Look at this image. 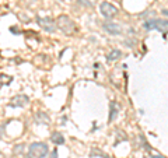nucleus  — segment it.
I'll return each instance as SVG.
<instances>
[{"instance_id":"nucleus-15","label":"nucleus","mask_w":168,"mask_h":158,"mask_svg":"<svg viewBox=\"0 0 168 158\" xmlns=\"http://www.w3.org/2000/svg\"><path fill=\"white\" fill-rule=\"evenodd\" d=\"M3 133H4V127H3V126H0V139L3 137Z\"/></svg>"},{"instance_id":"nucleus-5","label":"nucleus","mask_w":168,"mask_h":158,"mask_svg":"<svg viewBox=\"0 0 168 158\" xmlns=\"http://www.w3.org/2000/svg\"><path fill=\"white\" fill-rule=\"evenodd\" d=\"M100 11L105 18H112V17H115V15L118 14V9H116L114 4L108 3V1H102V3H101Z\"/></svg>"},{"instance_id":"nucleus-4","label":"nucleus","mask_w":168,"mask_h":158,"mask_svg":"<svg viewBox=\"0 0 168 158\" xmlns=\"http://www.w3.org/2000/svg\"><path fill=\"white\" fill-rule=\"evenodd\" d=\"M36 23L42 29H45L46 32H55L56 28H58L56 23L50 17H36Z\"/></svg>"},{"instance_id":"nucleus-7","label":"nucleus","mask_w":168,"mask_h":158,"mask_svg":"<svg viewBox=\"0 0 168 158\" xmlns=\"http://www.w3.org/2000/svg\"><path fill=\"white\" fill-rule=\"evenodd\" d=\"M28 97L27 95H17L16 98H13V101L10 104V107H25L28 104Z\"/></svg>"},{"instance_id":"nucleus-1","label":"nucleus","mask_w":168,"mask_h":158,"mask_svg":"<svg viewBox=\"0 0 168 158\" xmlns=\"http://www.w3.org/2000/svg\"><path fill=\"white\" fill-rule=\"evenodd\" d=\"M49 151V147L46 143L42 141H34L28 147L27 158H45L46 154Z\"/></svg>"},{"instance_id":"nucleus-17","label":"nucleus","mask_w":168,"mask_h":158,"mask_svg":"<svg viewBox=\"0 0 168 158\" xmlns=\"http://www.w3.org/2000/svg\"><path fill=\"white\" fill-rule=\"evenodd\" d=\"M154 158H165V157H161V155H155Z\"/></svg>"},{"instance_id":"nucleus-8","label":"nucleus","mask_w":168,"mask_h":158,"mask_svg":"<svg viewBox=\"0 0 168 158\" xmlns=\"http://www.w3.org/2000/svg\"><path fill=\"white\" fill-rule=\"evenodd\" d=\"M50 141L56 146H62L64 143V137L62 133H59V132H53V133L50 134Z\"/></svg>"},{"instance_id":"nucleus-6","label":"nucleus","mask_w":168,"mask_h":158,"mask_svg":"<svg viewBox=\"0 0 168 158\" xmlns=\"http://www.w3.org/2000/svg\"><path fill=\"white\" fill-rule=\"evenodd\" d=\"M104 29L109 35H119L121 34V25L116 23H105Z\"/></svg>"},{"instance_id":"nucleus-3","label":"nucleus","mask_w":168,"mask_h":158,"mask_svg":"<svg viewBox=\"0 0 168 158\" xmlns=\"http://www.w3.org/2000/svg\"><path fill=\"white\" fill-rule=\"evenodd\" d=\"M56 25H59L60 29H62L64 34H67V35H72L73 31L76 29L74 21H73L70 17H67V15H60V17H58V24H56Z\"/></svg>"},{"instance_id":"nucleus-13","label":"nucleus","mask_w":168,"mask_h":158,"mask_svg":"<svg viewBox=\"0 0 168 158\" xmlns=\"http://www.w3.org/2000/svg\"><path fill=\"white\" fill-rule=\"evenodd\" d=\"M10 31H11V32H14V34H21V29H20V28H17V27H11V28H10Z\"/></svg>"},{"instance_id":"nucleus-14","label":"nucleus","mask_w":168,"mask_h":158,"mask_svg":"<svg viewBox=\"0 0 168 158\" xmlns=\"http://www.w3.org/2000/svg\"><path fill=\"white\" fill-rule=\"evenodd\" d=\"M50 158H58V150H56V148L52 151V154H50Z\"/></svg>"},{"instance_id":"nucleus-9","label":"nucleus","mask_w":168,"mask_h":158,"mask_svg":"<svg viewBox=\"0 0 168 158\" xmlns=\"http://www.w3.org/2000/svg\"><path fill=\"white\" fill-rule=\"evenodd\" d=\"M35 121L38 122V123H48V122H49V118H48V115L44 113V112H36Z\"/></svg>"},{"instance_id":"nucleus-10","label":"nucleus","mask_w":168,"mask_h":158,"mask_svg":"<svg viewBox=\"0 0 168 158\" xmlns=\"http://www.w3.org/2000/svg\"><path fill=\"white\" fill-rule=\"evenodd\" d=\"M118 109H119V105L116 107L115 102H111V113H109V122H112L115 118L118 116Z\"/></svg>"},{"instance_id":"nucleus-12","label":"nucleus","mask_w":168,"mask_h":158,"mask_svg":"<svg viewBox=\"0 0 168 158\" xmlns=\"http://www.w3.org/2000/svg\"><path fill=\"white\" fill-rule=\"evenodd\" d=\"M24 150V146L23 144H18V146H16L14 147V154H20L21 151Z\"/></svg>"},{"instance_id":"nucleus-16","label":"nucleus","mask_w":168,"mask_h":158,"mask_svg":"<svg viewBox=\"0 0 168 158\" xmlns=\"http://www.w3.org/2000/svg\"><path fill=\"white\" fill-rule=\"evenodd\" d=\"M161 13H163V14H164V15H168V10H165V9H164V10H163V11H161Z\"/></svg>"},{"instance_id":"nucleus-11","label":"nucleus","mask_w":168,"mask_h":158,"mask_svg":"<svg viewBox=\"0 0 168 158\" xmlns=\"http://www.w3.org/2000/svg\"><path fill=\"white\" fill-rule=\"evenodd\" d=\"M122 55V52L121 51H118V49H114V51L111 52L108 56H107V60H109V62H112V60H116L119 56Z\"/></svg>"},{"instance_id":"nucleus-2","label":"nucleus","mask_w":168,"mask_h":158,"mask_svg":"<svg viewBox=\"0 0 168 158\" xmlns=\"http://www.w3.org/2000/svg\"><path fill=\"white\" fill-rule=\"evenodd\" d=\"M143 27L146 29H158L160 32H167L168 31V20H160V18H154V20H149L143 24Z\"/></svg>"}]
</instances>
